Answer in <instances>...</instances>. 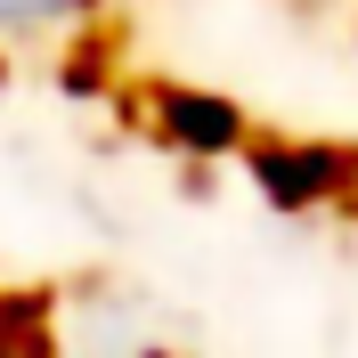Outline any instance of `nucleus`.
Returning <instances> with one entry per match:
<instances>
[{
	"instance_id": "1",
	"label": "nucleus",
	"mask_w": 358,
	"mask_h": 358,
	"mask_svg": "<svg viewBox=\"0 0 358 358\" xmlns=\"http://www.w3.org/2000/svg\"><path fill=\"white\" fill-rule=\"evenodd\" d=\"M49 8H66V0H0V17H49Z\"/></svg>"
}]
</instances>
